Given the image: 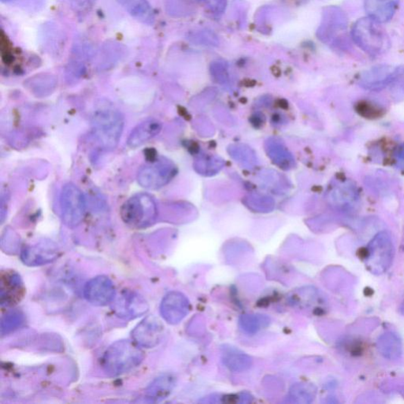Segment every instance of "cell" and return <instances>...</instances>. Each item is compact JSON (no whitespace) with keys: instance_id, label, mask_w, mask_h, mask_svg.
Masks as SVG:
<instances>
[{"instance_id":"15","label":"cell","mask_w":404,"mask_h":404,"mask_svg":"<svg viewBox=\"0 0 404 404\" xmlns=\"http://www.w3.org/2000/svg\"><path fill=\"white\" fill-rule=\"evenodd\" d=\"M399 0H365L369 18L378 23L389 22L394 17Z\"/></svg>"},{"instance_id":"1","label":"cell","mask_w":404,"mask_h":404,"mask_svg":"<svg viewBox=\"0 0 404 404\" xmlns=\"http://www.w3.org/2000/svg\"><path fill=\"white\" fill-rule=\"evenodd\" d=\"M135 342L119 340L106 351L101 359L103 371L110 376H120L140 367L144 352Z\"/></svg>"},{"instance_id":"26","label":"cell","mask_w":404,"mask_h":404,"mask_svg":"<svg viewBox=\"0 0 404 404\" xmlns=\"http://www.w3.org/2000/svg\"><path fill=\"white\" fill-rule=\"evenodd\" d=\"M319 294L314 289V288H305V289H300L296 293L293 292L291 296V303L294 305H298L301 308H308L312 305L319 298Z\"/></svg>"},{"instance_id":"10","label":"cell","mask_w":404,"mask_h":404,"mask_svg":"<svg viewBox=\"0 0 404 404\" xmlns=\"http://www.w3.org/2000/svg\"><path fill=\"white\" fill-rule=\"evenodd\" d=\"M132 339L142 348H153L158 346L164 336V327L157 317L148 316L138 324L131 333Z\"/></svg>"},{"instance_id":"11","label":"cell","mask_w":404,"mask_h":404,"mask_svg":"<svg viewBox=\"0 0 404 404\" xmlns=\"http://www.w3.org/2000/svg\"><path fill=\"white\" fill-rule=\"evenodd\" d=\"M160 314L171 325L180 323L189 314L188 298L180 292L167 293L160 304Z\"/></svg>"},{"instance_id":"22","label":"cell","mask_w":404,"mask_h":404,"mask_svg":"<svg viewBox=\"0 0 404 404\" xmlns=\"http://www.w3.org/2000/svg\"><path fill=\"white\" fill-rule=\"evenodd\" d=\"M222 360L224 366L235 373L246 371L252 365L251 357L234 348H225Z\"/></svg>"},{"instance_id":"2","label":"cell","mask_w":404,"mask_h":404,"mask_svg":"<svg viewBox=\"0 0 404 404\" xmlns=\"http://www.w3.org/2000/svg\"><path fill=\"white\" fill-rule=\"evenodd\" d=\"M124 126L122 114L114 108H100L92 115V132L97 142L106 150H112L118 146Z\"/></svg>"},{"instance_id":"31","label":"cell","mask_w":404,"mask_h":404,"mask_svg":"<svg viewBox=\"0 0 404 404\" xmlns=\"http://www.w3.org/2000/svg\"><path fill=\"white\" fill-rule=\"evenodd\" d=\"M1 1L3 3H7V2L13 1V0H1Z\"/></svg>"},{"instance_id":"27","label":"cell","mask_w":404,"mask_h":404,"mask_svg":"<svg viewBox=\"0 0 404 404\" xmlns=\"http://www.w3.org/2000/svg\"><path fill=\"white\" fill-rule=\"evenodd\" d=\"M25 321V317L20 311H10L3 317L1 321L2 335L14 331Z\"/></svg>"},{"instance_id":"21","label":"cell","mask_w":404,"mask_h":404,"mask_svg":"<svg viewBox=\"0 0 404 404\" xmlns=\"http://www.w3.org/2000/svg\"><path fill=\"white\" fill-rule=\"evenodd\" d=\"M379 354L388 360H397L403 355V344L396 334L385 333L378 339L376 344Z\"/></svg>"},{"instance_id":"16","label":"cell","mask_w":404,"mask_h":404,"mask_svg":"<svg viewBox=\"0 0 404 404\" xmlns=\"http://www.w3.org/2000/svg\"><path fill=\"white\" fill-rule=\"evenodd\" d=\"M176 379L171 374L155 378L146 390V398L149 402L159 403L169 397L175 389Z\"/></svg>"},{"instance_id":"19","label":"cell","mask_w":404,"mask_h":404,"mask_svg":"<svg viewBox=\"0 0 404 404\" xmlns=\"http://www.w3.org/2000/svg\"><path fill=\"white\" fill-rule=\"evenodd\" d=\"M347 20L344 14L338 8L328 9L325 14L324 24L320 31L321 37L328 40L338 33L346 30Z\"/></svg>"},{"instance_id":"25","label":"cell","mask_w":404,"mask_h":404,"mask_svg":"<svg viewBox=\"0 0 404 404\" xmlns=\"http://www.w3.org/2000/svg\"><path fill=\"white\" fill-rule=\"evenodd\" d=\"M28 87L36 94L37 96H45L50 94L55 88L56 81L51 75H37V77L31 78L28 82Z\"/></svg>"},{"instance_id":"28","label":"cell","mask_w":404,"mask_h":404,"mask_svg":"<svg viewBox=\"0 0 404 404\" xmlns=\"http://www.w3.org/2000/svg\"><path fill=\"white\" fill-rule=\"evenodd\" d=\"M356 111L362 117L367 119H377L382 117L384 112L382 108L369 101H361L357 103Z\"/></svg>"},{"instance_id":"13","label":"cell","mask_w":404,"mask_h":404,"mask_svg":"<svg viewBox=\"0 0 404 404\" xmlns=\"http://www.w3.org/2000/svg\"><path fill=\"white\" fill-rule=\"evenodd\" d=\"M60 257V251L51 244H38L27 246L22 251L21 259L28 267H40L56 261Z\"/></svg>"},{"instance_id":"14","label":"cell","mask_w":404,"mask_h":404,"mask_svg":"<svg viewBox=\"0 0 404 404\" xmlns=\"http://www.w3.org/2000/svg\"><path fill=\"white\" fill-rule=\"evenodd\" d=\"M335 204L339 209L351 210L357 205L360 201V192L353 181L340 180L333 196Z\"/></svg>"},{"instance_id":"24","label":"cell","mask_w":404,"mask_h":404,"mask_svg":"<svg viewBox=\"0 0 404 404\" xmlns=\"http://www.w3.org/2000/svg\"><path fill=\"white\" fill-rule=\"evenodd\" d=\"M270 324V319L263 314H244L239 319V326L242 330L246 333L255 334Z\"/></svg>"},{"instance_id":"4","label":"cell","mask_w":404,"mask_h":404,"mask_svg":"<svg viewBox=\"0 0 404 404\" xmlns=\"http://www.w3.org/2000/svg\"><path fill=\"white\" fill-rule=\"evenodd\" d=\"M394 256L395 247L390 235L380 232L367 246L363 262L369 272L378 276L384 274L390 269Z\"/></svg>"},{"instance_id":"17","label":"cell","mask_w":404,"mask_h":404,"mask_svg":"<svg viewBox=\"0 0 404 404\" xmlns=\"http://www.w3.org/2000/svg\"><path fill=\"white\" fill-rule=\"evenodd\" d=\"M161 125L158 120L147 119L133 130L128 140V146L135 149L144 145L158 134Z\"/></svg>"},{"instance_id":"5","label":"cell","mask_w":404,"mask_h":404,"mask_svg":"<svg viewBox=\"0 0 404 404\" xmlns=\"http://www.w3.org/2000/svg\"><path fill=\"white\" fill-rule=\"evenodd\" d=\"M157 214L153 199L148 194H137L125 202L120 216L126 224L132 228H143L151 224Z\"/></svg>"},{"instance_id":"8","label":"cell","mask_w":404,"mask_h":404,"mask_svg":"<svg viewBox=\"0 0 404 404\" xmlns=\"http://www.w3.org/2000/svg\"><path fill=\"white\" fill-rule=\"evenodd\" d=\"M146 299L135 292L126 290L115 297L112 302L113 312L120 319L133 320L148 312Z\"/></svg>"},{"instance_id":"18","label":"cell","mask_w":404,"mask_h":404,"mask_svg":"<svg viewBox=\"0 0 404 404\" xmlns=\"http://www.w3.org/2000/svg\"><path fill=\"white\" fill-rule=\"evenodd\" d=\"M169 174L165 167L160 165H146L138 171L137 181L146 189L158 188L165 183Z\"/></svg>"},{"instance_id":"29","label":"cell","mask_w":404,"mask_h":404,"mask_svg":"<svg viewBox=\"0 0 404 404\" xmlns=\"http://www.w3.org/2000/svg\"><path fill=\"white\" fill-rule=\"evenodd\" d=\"M213 14L221 15L226 8V0H200Z\"/></svg>"},{"instance_id":"7","label":"cell","mask_w":404,"mask_h":404,"mask_svg":"<svg viewBox=\"0 0 404 404\" xmlns=\"http://www.w3.org/2000/svg\"><path fill=\"white\" fill-rule=\"evenodd\" d=\"M403 71L402 67L378 65L362 73L359 84L361 87L368 90H382L399 78Z\"/></svg>"},{"instance_id":"20","label":"cell","mask_w":404,"mask_h":404,"mask_svg":"<svg viewBox=\"0 0 404 404\" xmlns=\"http://www.w3.org/2000/svg\"><path fill=\"white\" fill-rule=\"evenodd\" d=\"M128 12L143 24L153 25L154 11L148 0H117Z\"/></svg>"},{"instance_id":"30","label":"cell","mask_w":404,"mask_h":404,"mask_svg":"<svg viewBox=\"0 0 404 404\" xmlns=\"http://www.w3.org/2000/svg\"><path fill=\"white\" fill-rule=\"evenodd\" d=\"M394 158L396 164L399 169H404V144L395 150Z\"/></svg>"},{"instance_id":"6","label":"cell","mask_w":404,"mask_h":404,"mask_svg":"<svg viewBox=\"0 0 404 404\" xmlns=\"http://www.w3.org/2000/svg\"><path fill=\"white\" fill-rule=\"evenodd\" d=\"M62 221L69 228H75L83 222L85 215V201L81 190L73 183L62 187L60 195Z\"/></svg>"},{"instance_id":"12","label":"cell","mask_w":404,"mask_h":404,"mask_svg":"<svg viewBox=\"0 0 404 404\" xmlns=\"http://www.w3.org/2000/svg\"><path fill=\"white\" fill-rule=\"evenodd\" d=\"M25 294V287L20 276L14 271H5L0 279V297L2 308L14 307Z\"/></svg>"},{"instance_id":"3","label":"cell","mask_w":404,"mask_h":404,"mask_svg":"<svg viewBox=\"0 0 404 404\" xmlns=\"http://www.w3.org/2000/svg\"><path fill=\"white\" fill-rule=\"evenodd\" d=\"M351 36L355 43L372 56L385 53L390 42L379 23L371 18L357 20L352 27Z\"/></svg>"},{"instance_id":"23","label":"cell","mask_w":404,"mask_h":404,"mask_svg":"<svg viewBox=\"0 0 404 404\" xmlns=\"http://www.w3.org/2000/svg\"><path fill=\"white\" fill-rule=\"evenodd\" d=\"M316 388L313 385L297 383L292 386L287 395V402L292 403H310L316 396Z\"/></svg>"},{"instance_id":"9","label":"cell","mask_w":404,"mask_h":404,"mask_svg":"<svg viewBox=\"0 0 404 404\" xmlns=\"http://www.w3.org/2000/svg\"><path fill=\"white\" fill-rule=\"evenodd\" d=\"M83 294L85 299L96 307L112 303L117 296L113 282L106 276L94 277L86 283Z\"/></svg>"}]
</instances>
